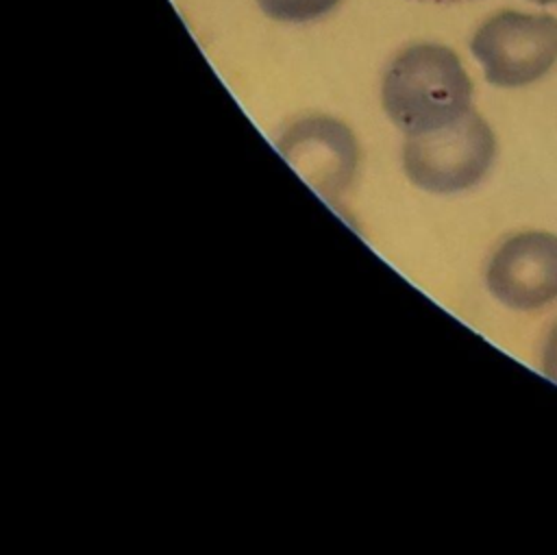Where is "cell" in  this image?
Listing matches in <instances>:
<instances>
[{
  "label": "cell",
  "mask_w": 557,
  "mask_h": 555,
  "mask_svg": "<svg viewBox=\"0 0 557 555\" xmlns=\"http://www.w3.org/2000/svg\"><path fill=\"white\" fill-rule=\"evenodd\" d=\"M381 100L389 120L409 137L448 126L472 111V83L450 48L416 44L387 65Z\"/></svg>",
  "instance_id": "6da1fadb"
},
{
  "label": "cell",
  "mask_w": 557,
  "mask_h": 555,
  "mask_svg": "<svg viewBox=\"0 0 557 555\" xmlns=\"http://www.w3.org/2000/svg\"><path fill=\"white\" fill-rule=\"evenodd\" d=\"M496 139L487 122L468 111L461 120L420 135H409L403 165L413 185L431 194H457L474 187L490 170Z\"/></svg>",
  "instance_id": "7a4b0ae2"
},
{
  "label": "cell",
  "mask_w": 557,
  "mask_h": 555,
  "mask_svg": "<svg viewBox=\"0 0 557 555\" xmlns=\"http://www.w3.org/2000/svg\"><path fill=\"white\" fill-rule=\"evenodd\" d=\"M470 50L492 85L535 83L557 63V20L546 13H496L479 26Z\"/></svg>",
  "instance_id": "3957f363"
},
{
  "label": "cell",
  "mask_w": 557,
  "mask_h": 555,
  "mask_svg": "<svg viewBox=\"0 0 557 555\" xmlns=\"http://www.w3.org/2000/svg\"><path fill=\"white\" fill-rule=\"evenodd\" d=\"M485 281L511 309L531 311L557 300V235L527 231L509 237L492 255Z\"/></svg>",
  "instance_id": "277c9868"
},
{
  "label": "cell",
  "mask_w": 557,
  "mask_h": 555,
  "mask_svg": "<svg viewBox=\"0 0 557 555\" xmlns=\"http://www.w3.org/2000/svg\"><path fill=\"white\" fill-rule=\"evenodd\" d=\"M276 148L300 178L324 198L342 194L355 174L357 144L337 120L324 115L298 120L278 137Z\"/></svg>",
  "instance_id": "5b68a950"
},
{
  "label": "cell",
  "mask_w": 557,
  "mask_h": 555,
  "mask_svg": "<svg viewBox=\"0 0 557 555\" xmlns=\"http://www.w3.org/2000/svg\"><path fill=\"white\" fill-rule=\"evenodd\" d=\"M259 9L276 22H311L333 11L339 0H257Z\"/></svg>",
  "instance_id": "8992f818"
},
{
  "label": "cell",
  "mask_w": 557,
  "mask_h": 555,
  "mask_svg": "<svg viewBox=\"0 0 557 555\" xmlns=\"http://www.w3.org/2000/svg\"><path fill=\"white\" fill-rule=\"evenodd\" d=\"M542 370L548 379L557 383V324L550 329L546 344H544V355H542Z\"/></svg>",
  "instance_id": "52a82bcc"
},
{
  "label": "cell",
  "mask_w": 557,
  "mask_h": 555,
  "mask_svg": "<svg viewBox=\"0 0 557 555\" xmlns=\"http://www.w3.org/2000/svg\"><path fill=\"white\" fill-rule=\"evenodd\" d=\"M424 2H437V4H450V2H463V0H424Z\"/></svg>",
  "instance_id": "ba28073f"
},
{
  "label": "cell",
  "mask_w": 557,
  "mask_h": 555,
  "mask_svg": "<svg viewBox=\"0 0 557 555\" xmlns=\"http://www.w3.org/2000/svg\"><path fill=\"white\" fill-rule=\"evenodd\" d=\"M531 2H535V4H550V2H557V0H531Z\"/></svg>",
  "instance_id": "9c48e42d"
}]
</instances>
